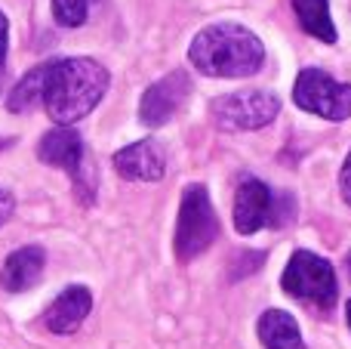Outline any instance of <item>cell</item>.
<instances>
[{
    "label": "cell",
    "instance_id": "obj_11",
    "mask_svg": "<svg viewBox=\"0 0 351 349\" xmlns=\"http://www.w3.org/2000/svg\"><path fill=\"white\" fill-rule=\"evenodd\" d=\"M90 309H93L90 288H84V284H71V288H65L47 306V313H43V325H47V331L65 337V334H74L80 325H84V319L90 315Z\"/></svg>",
    "mask_w": 351,
    "mask_h": 349
},
{
    "label": "cell",
    "instance_id": "obj_1",
    "mask_svg": "<svg viewBox=\"0 0 351 349\" xmlns=\"http://www.w3.org/2000/svg\"><path fill=\"white\" fill-rule=\"evenodd\" d=\"M108 71L96 59L68 56L49 62L47 84H43V105L59 127L86 117L108 90Z\"/></svg>",
    "mask_w": 351,
    "mask_h": 349
},
{
    "label": "cell",
    "instance_id": "obj_3",
    "mask_svg": "<svg viewBox=\"0 0 351 349\" xmlns=\"http://www.w3.org/2000/svg\"><path fill=\"white\" fill-rule=\"evenodd\" d=\"M296 216V198L287 192H271L262 179L243 177L234 192V229L253 235L259 229H284Z\"/></svg>",
    "mask_w": 351,
    "mask_h": 349
},
{
    "label": "cell",
    "instance_id": "obj_21",
    "mask_svg": "<svg viewBox=\"0 0 351 349\" xmlns=\"http://www.w3.org/2000/svg\"><path fill=\"white\" fill-rule=\"evenodd\" d=\"M346 269H348V278H351V254L346 257Z\"/></svg>",
    "mask_w": 351,
    "mask_h": 349
},
{
    "label": "cell",
    "instance_id": "obj_8",
    "mask_svg": "<svg viewBox=\"0 0 351 349\" xmlns=\"http://www.w3.org/2000/svg\"><path fill=\"white\" fill-rule=\"evenodd\" d=\"M37 158L49 167H62L74 179V192L84 201H93V177L86 170V152L77 130L53 127L49 133H43V139L37 142Z\"/></svg>",
    "mask_w": 351,
    "mask_h": 349
},
{
    "label": "cell",
    "instance_id": "obj_14",
    "mask_svg": "<svg viewBox=\"0 0 351 349\" xmlns=\"http://www.w3.org/2000/svg\"><path fill=\"white\" fill-rule=\"evenodd\" d=\"M296 19L305 34L317 37L324 43H336V25L330 19V0H293Z\"/></svg>",
    "mask_w": 351,
    "mask_h": 349
},
{
    "label": "cell",
    "instance_id": "obj_10",
    "mask_svg": "<svg viewBox=\"0 0 351 349\" xmlns=\"http://www.w3.org/2000/svg\"><path fill=\"white\" fill-rule=\"evenodd\" d=\"M114 170L133 183H158L167 173V152L154 139L133 142L114 155Z\"/></svg>",
    "mask_w": 351,
    "mask_h": 349
},
{
    "label": "cell",
    "instance_id": "obj_2",
    "mask_svg": "<svg viewBox=\"0 0 351 349\" xmlns=\"http://www.w3.org/2000/svg\"><path fill=\"white\" fill-rule=\"evenodd\" d=\"M188 59L210 78H250L265 62V47L250 28L219 22L204 28L188 47Z\"/></svg>",
    "mask_w": 351,
    "mask_h": 349
},
{
    "label": "cell",
    "instance_id": "obj_15",
    "mask_svg": "<svg viewBox=\"0 0 351 349\" xmlns=\"http://www.w3.org/2000/svg\"><path fill=\"white\" fill-rule=\"evenodd\" d=\"M47 71H49V62H43V65L31 68V71L25 74V78L19 80L16 87H12L10 99H6V109H10L12 115H22V111L34 109V105L43 99V84H47Z\"/></svg>",
    "mask_w": 351,
    "mask_h": 349
},
{
    "label": "cell",
    "instance_id": "obj_13",
    "mask_svg": "<svg viewBox=\"0 0 351 349\" xmlns=\"http://www.w3.org/2000/svg\"><path fill=\"white\" fill-rule=\"evenodd\" d=\"M256 334H259L265 349H308L302 340V331H299V322L287 309H268V313H262Z\"/></svg>",
    "mask_w": 351,
    "mask_h": 349
},
{
    "label": "cell",
    "instance_id": "obj_5",
    "mask_svg": "<svg viewBox=\"0 0 351 349\" xmlns=\"http://www.w3.org/2000/svg\"><path fill=\"white\" fill-rule=\"evenodd\" d=\"M284 291L293 300H302L315 309H330L336 306V297H339V282H336L333 263L311 251H296L287 263L284 275H280Z\"/></svg>",
    "mask_w": 351,
    "mask_h": 349
},
{
    "label": "cell",
    "instance_id": "obj_19",
    "mask_svg": "<svg viewBox=\"0 0 351 349\" xmlns=\"http://www.w3.org/2000/svg\"><path fill=\"white\" fill-rule=\"evenodd\" d=\"M16 210V198H12L10 189H0V223H6Z\"/></svg>",
    "mask_w": 351,
    "mask_h": 349
},
{
    "label": "cell",
    "instance_id": "obj_18",
    "mask_svg": "<svg viewBox=\"0 0 351 349\" xmlns=\"http://www.w3.org/2000/svg\"><path fill=\"white\" fill-rule=\"evenodd\" d=\"M339 192H342V198L351 204V152H348L346 164H342V173H339Z\"/></svg>",
    "mask_w": 351,
    "mask_h": 349
},
{
    "label": "cell",
    "instance_id": "obj_4",
    "mask_svg": "<svg viewBox=\"0 0 351 349\" xmlns=\"http://www.w3.org/2000/svg\"><path fill=\"white\" fill-rule=\"evenodd\" d=\"M216 235H219V220L216 210H213L210 192H206V185L191 183L182 192L179 216H176V238H173L176 257L182 263L200 257L216 241Z\"/></svg>",
    "mask_w": 351,
    "mask_h": 349
},
{
    "label": "cell",
    "instance_id": "obj_17",
    "mask_svg": "<svg viewBox=\"0 0 351 349\" xmlns=\"http://www.w3.org/2000/svg\"><path fill=\"white\" fill-rule=\"evenodd\" d=\"M6 43H10V22L0 12V90H3V71H6Z\"/></svg>",
    "mask_w": 351,
    "mask_h": 349
},
{
    "label": "cell",
    "instance_id": "obj_12",
    "mask_svg": "<svg viewBox=\"0 0 351 349\" xmlns=\"http://www.w3.org/2000/svg\"><path fill=\"white\" fill-rule=\"evenodd\" d=\"M43 266H47V251L37 245L19 247L6 257L3 269H0V284L10 294H22V291L34 288L43 275Z\"/></svg>",
    "mask_w": 351,
    "mask_h": 349
},
{
    "label": "cell",
    "instance_id": "obj_9",
    "mask_svg": "<svg viewBox=\"0 0 351 349\" xmlns=\"http://www.w3.org/2000/svg\"><path fill=\"white\" fill-rule=\"evenodd\" d=\"M191 96V78L185 71H170L160 80H154L139 102V117L145 127H164L176 111L185 105V99Z\"/></svg>",
    "mask_w": 351,
    "mask_h": 349
},
{
    "label": "cell",
    "instance_id": "obj_7",
    "mask_svg": "<svg viewBox=\"0 0 351 349\" xmlns=\"http://www.w3.org/2000/svg\"><path fill=\"white\" fill-rule=\"evenodd\" d=\"M293 102L308 115L327 117V121H346L351 117V84L330 78L321 68H302L293 87Z\"/></svg>",
    "mask_w": 351,
    "mask_h": 349
},
{
    "label": "cell",
    "instance_id": "obj_20",
    "mask_svg": "<svg viewBox=\"0 0 351 349\" xmlns=\"http://www.w3.org/2000/svg\"><path fill=\"white\" fill-rule=\"evenodd\" d=\"M346 322H348V328H351V300L346 303Z\"/></svg>",
    "mask_w": 351,
    "mask_h": 349
},
{
    "label": "cell",
    "instance_id": "obj_6",
    "mask_svg": "<svg viewBox=\"0 0 351 349\" xmlns=\"http://www.w3.org/2000/svg\"><path fill=\"white\" fill-rule=\"evenodd\" d=\"M280 99L268 90H241L228 96L213 99L210 115L219 130L228 133H247V130H262L278 117Z\"/></svg>",
    "mask_w": 351,
    "mask_h": 349
},
{
    "label": "cell",
    "instance_id": "obj_16",
    "mask_svg": "<svg viewBox=\"0 0 351 349\" xmlns=\"http://www.w3.org/2000/svg\"><path fill=\"white\" fill-rule=\"evenodd\" d=\"M96 0H49L53 6V19L65 28H80L90 19V10Z\"/></svg>",
    "mask_w": 351,
    "mask_h": 349
}]
</instances>
